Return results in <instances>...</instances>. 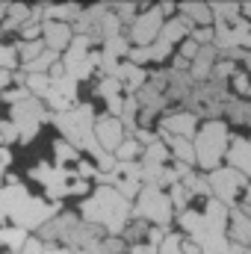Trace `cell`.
<instances>
[{
  "label": "cell",
  "instance_id": "obj_2",
  "mask_svg": "<svg viewBox=\"0 0 251 254\" xmlns=\"http://www.w3.org/2000/svg\"><path fill=\"white\" fill-rule=\"evenodd\" d=\"M136 9V18L125 27V39L130 42V48H148L163 27V15L157 12L154 3H139Z\"/></svg>",
  "mask_w": 251,
  "mask_h": 254
},
{
  "label": "cell",
  "instance_id": "obj_11",
  "mask_svg": "<svg viewBox=\"0 0 251 254\" xmlns=\"http://www.w3.org/2000/svg\"><path fill=\"white\" fill-rule=\"evenodd\" d=\"M231 89L237 92L234 98H240V101H246V98H249V77H246V71H237V74L228 80V92H231Z\"/></svg>",
  "mask_w": 251,
  "mask_h": 254
},
{
  "label": "cell",
  "instance_id": "obj_14",
  "mask_svg": "<svg viewBox=\"0 0 251 254\" xmlns=\"http://www.w3.org/2000/svg\"><path fill=\"white\" fill-rule=\"evenodd\" d=\"M42 252H45V243H42L39 237H33V234H30V237H27V243H24V249H21L18 254H42Z\"/></svg>",
  "mask_w": 251,
  "mask_h": 254
},
{
  "label": "cell",
  "instance_id": "obj_3",
  "mask_svg": "<svg viewBox=\"0 0 251 254\" xmlns=\"http://www.w3.org/2000/svg\"><path fill=\"white\" fill-rule=\"evenodd\" d=\"M92 136H95V142L101 145V151L113 154V151L125 142L127 130L122 127V122H119V119H113V116H98V119H95V125H92Z\"/></svg>",
  "mask_w": 251,
  "mask_h": 254
},
{
  "label": "cell",
  "instance_id": "obj_7",
  "mask_svg": "<svg viewBox=\"0 0 251 254\" xmlns=\"http://www.w3.org/2000/svg\"><path fill=\"white\" fill-rule=\"evenodd\" d=\"M27 231L24 228H18V225H0V249L9 254H18L21 249H24V243H27Z\"/></svg>",
  "mask_w": 251,
  "mask_h": 254
},
{
  "label": "cell",
  "instance_id": "obj_1",
  "mask_svg": "<svg viewBox=\"0 0 251 254\" xmlns=\"http://www.w3.org/2000/svg\"><path fill=\"white\" fill-rule=\"evenodd\" d=\"M228 125L222 119H210L204 125H198L195 136H192V148H195V163L201 175H210L213 169L222 166L225 157V145H228Z\"/></svg>",
  "mask_w": 251,
  "mask_h": 254
},
{
  "label": "cell",
  "instance_id": "obj_4",
  "mask_svg": "<svg viewBox=\"0 0 251 254\" xmlns=\"http://www.w3.org/2000/svg\"><path fill=\"white\" fill-rule=\"evenodd\" d=\"M198 116H192L189 110H169L160 122V130L157 133H166V136H181V139H192L195 130H198Z\"/></svg>",
  "mask_w": 251,
  "mask_h": 254
},
{
  "label": "cell",
  "instance_id": "obj_10",
  "mask_svg": "<svg viewBox=\"0 0 251 254\" xmlns=\"http://www.w3.org/2000/svg\"><path fill=\"white\" fill-rule=\"evenodd\" d=\"M0 68L18 71V54H15V45H9V42H0Z\"/></svg>",
  "mask_w": 251,
  "mask_h": 254
},
{
  "label": "cell",
  "instance_id": "obj_16",
  "mask_svg": "<svg viewBox=\"0 0 251 254\" xmlns=\"http://www.w3.org/2000/svg\"><path fill=\"white\" fill-rule=\"evenodd\" d=\"M42 254H71V249H68V246H57V243H54V246H45V252Z\"/></svg>",
  "mask_w": 251,
  "mask_h": 254
},
{
  "label": "cell",
  "instance_id": "obj_8",
  "mask_svg": "<svg viewBox=\"0 0 251 254\" xmlns=\"http://www.w3.org/2000/svg\"><path fill=\"white\" fill-rule=\"evenodd\" d=\"M51 154H54V166H57V169H68V166H74V163L80 160V151H77L74 145H68L65 139H54Z\"/></svg>",
  "mask_w": 251,
  "mask_h": 254
},
{
  "label": "cell",
  "instance_id": "obj_12",
  "mask_svg": "<svg viewBox=\"0 0 251 254\" xmlns=\"http://www.w3.org/2000/svg\"><path fill=\"white\" fill-rule=\"evenodd\" d=\"M15 142H18L15 125H12L9 119H0V148H9V145H15Z\"/></svg>",
  "mask_w": 251,
  "mask_h": 254
},
{
  "label": "cell",
  "instance_id": "obj_5",
  "mask_svg": "<svg viewBox=\"0 0 251 254\" xmlns=\"http://www.w3.org/2000/svg\"><path fill=\"white\" fill-rule=\"evenodd\" d=\"M222 166H228V169H234V172H240V175H246L249 178V139L243 136V133H228V145H225V157H222Z\"/></svg>",
  "mask_w": 251,
  "mask_h": 254
},
{
  "label": "cell",
  "instance_id": "obj_15",
  "mask_svg": "<svg viewBox=\"0 0 251 254\" xmlns=\"http://www.w3.org/2000/svg\"><path fill=\"white\" fill-rule=\"evenodd\" d=\"M125 254H157V249L148 246V243H133V246H127Z\"/></svg>",
  "mask_w": 251,
  "mask_h": 254
},
{
  "label": "cell",
  "instance_id": "obj_13",
  "mask_svg": "<svg viewBox=\"0 0 251 254\" xmlns=\"http://www.w3.org/2000/svg\"><path fill=\"white\" fill-rule=\"evenodd\" d=\"M198 51H201V48H198V45H195L189 36L181 42V45H178V57H181V60H187V63H192V60L198 57Z\"/></svg>",
  "mask_w": 251,
  "mask_h": 254
},
{
  "label": "cell",
  "instance_id": "obj_6",
  "mask_svg": "<svg viewBox=\"0 0 251 254\" xmlns=\"http://www.w3.org/2000/svg\"><path fill=\"white\" fill-rule=\"evenodd\" d=\"M71 39H74V33H71L68 24H60V21H42V45H45V51H51V54L60 57L65 48L71 45Z\"/></svg>",
  "mask_w": 251,
  "mask_h": 254
},
{
  "label": "cell",
  "instance_id": "obj_9",
  "mask_svg": "<svg viewBox=\"0 0 251 254\" xmlns=\"http://www.w3.org/2000/svg\"><path fill=\"white\" fill-rule=\"evenodd\" d=\"M95 95H98V98H104V101H110V98H122V95H125V89H122V83H119L116 77H98Z\"/></svg>",
  "mask_w": 251,
  "mask_h": 254
}]
</instances>
